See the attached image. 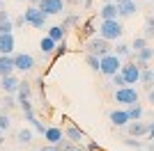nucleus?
<instances>
[{
  "instance_id": "obj_1",
  "label": "nucleus",
  "mask_w": 154,
  "mask_h": 151,
  "mask_svg": "<svg viewBox=\"0 0 154 151\" xmlns=\"http://www.w3.org/2000/svg\"><path fill=\"white\" fill-rule=\"evenodd\" d=\"M122 34H124V28L120 23V19H108L99 23V37H103L106 41H120Z\"/></svg>"
},
{
  "instance_id": "obj_2",
  "label": "nucleus",
  "mask_w": 154,
  "mask_h": 151,
  "mask_svg": "<svg viewBox=\"0 0 154 151\" xmlns=\"http://www.w3.org/2000/svg\"><path fill=\"white\" fill-rule=\"evenodd\" d=\"M23 19H26V25H32V28H37V30H44L48 16H46L37 5H28L26 12H23Z\"/></svg>"
},
{
  "instance_id": "obj_3",
  "label": "nucleus",
  "mask_w": 154,
  "mask_h": 151,
  "mask_svg": "<svg viewBox=\"0 0 154 151\" xmlns=\"http://www.w3.org/2000/svg\"><path fill=\"white\" fill-rule=\"evenodd\" d=\"M122 69V57L115 55V53H108V55L101 57V67H99V73L101 76H115L117 71Z\"/></svg>"
},
{
  "instance_id": "obj_4",
  "label": "nucleus",
  "mask_w": 154,
  "mask_h": 151,
  "mask_svg": "<svg viewBox=\"0 0 154 151\" xmlns=\"http://www.w3.org/2000/svg\"><path fill=\"white\" fill-rule=\"evenodd\" d=\"M115 103H122V105H134L138 103V89L134 85H124V87H115Z\"/></svg>"
},
{
  "instance_id": "obj_5",
  "label": "nucleus",
  "mask_w": 154,
  "mask_h": 151,
  "mask_svg": "<svg viewBox=\"0 0 154 151\" xmlns=\"http://www.w3.org/2000/svg\"><path fill=\"white\" fill-rule=\"evenodd\" d=\"M85 53H92V55H108V53H113V48H110V41H106L103 37H92L88 39V44H85Z\"/></svg>"
},
{
  "instance_id": "obj_6",
  "label": "nucleus",
  "mask_w": 154,
  "mask_h": 151,
  "mask_svg": "<svg viewBox=\"0 0 154 151\" xmlns=\"http://www.w3.org/2000/svg\"><path fill=\"white\" fill-rule=\"evenodd\" d=\"M19 105H21V110H23V117H26V121L28 124L32 126V128H35V131L37 133H42V135H44V124H42V121L37 119V117H35V110H32V103H30V99H26V101H19Z\"/></svg>"
},
{
  "instance_id": "obj_7",
  "label": "nucleus",
  "mask_w": 154,
  "mask_h": 151,
  "mask_svg": "<svg viewBox=\"0 0 154 151\" xmlns=\"http://www.w3.org/2000/svg\"><path fill=\"white\" fill-rule=\"evenodd\" d=\"M64 5H67L64 0H42L37 7L46 14V16H58V14L64 12Z\"/></svg>"
},
{
  "instance_id": "obj_8",
  "label": "nucleus",
  "mask_w": 154,
  "mask_h": 151,
  "mask_svg": "<svg viewBox=\"0 0 154 151\" xmlns=\"http://www.w3.org/2000/svg\"><path fill=\"white\" fill-rule=\"evenodd\" d=\"M14 67H16V71H21V73H28V71L35 69V57H32L30 53H16V55H14Z\"/></svg>"
},
{
  "instance_id": "obj_9",
  "label": "nucleus",
  "mask_w": 154,
  "mask_h": 151,
  "mask_svg": "<svg viewBox=\"0 0 154 151\" xmlns=\"http://www.w3.org/2000/svg\"><path fill=\"white\" fill-rule=\"evenodd\" d=\"M122 76H124V80H127V85H136V82H140V67L138 64H134V62H127V64H122Z\"/></svg>"
},
{
  "instance_id": "obj_10",
  "label": "nucleus",
  "mask_w": 154,
  "mask_h": 151,
  "mask_svg": "<svg viewBox=\"0 0 154 151\" xmlns=\"http://www.w3.org/2000/svg\"><path fill=\"white\" fill-rule=\"evenodd\" d=\"M19 82L21 80L16 76L9 73V76H2V78H0V87H2L5 94H16V92H19Z\"/></svg>"
},
{
  "instance_id": "obj_11",
  "label": "nucleus",
  "mask_w": 154,
  "mask_h": 151,
  "mask_svg": "<svg viewBox=\"0 0 154 151\" xmlns=\"http://www.w3.org/2000/svg\"><path fill=\"white\" fill-rule=\"evenodd\" d=\"M44 140L48 142V144H60V142L64 140V131H62V128H58V126H46Z\"/></svg>"
},
{
  "instance_id": "obj_12",
  "label": "nucleus",
  "mask_w": 154,
  "mask_h": 151,
  "mask_svg": "<svg viewBox=\"0 0 154 151\" xmlns=\"http://www.w3.org/2000/svg\"><path fill=\"white\" fill-rule=\"evenodd\" d=\"M108 119L113 126H117V128H127V124L131 121V117H129L127 110H113V112L108 114Z\"/></svg>"
},
{
  "instance_id": "obj_13",
  "label": "nucleus",
  "mask_w": 154,
  "mask_h": 151,
  "mask_svg": "<svg viewBox=\"0 0 154 151\" xmlns=\"http://www.w3.org/2000/svg\"><path fill=\"white\" fill-rule=\"evenodd\" d=\"M99 19L108 21V19H120V9H117V2L110 0V2H103L101 12H99Z\"/></svg>"
},
{
  "instance_id": "obj_14",
  "label": "nucleus",
  "mask_w": 154,
  "mask_h": 151,
  "mask_svg": "<svg viewBox=\"0 0 154 151\" xmlns=\"http://www.w3.org/2000/svg\"><path fill=\"white\" fill-rule=\"evenodd\" d=\"M117 2V9H120V16L127 19V16H134L138 12V2L136 0H115Z\"/></svg>"
},
{
  "instance_id": "obj_15",
  "label": "nucleus",
  "mask_w": 154,
  "mask_h": 151,
  "mask_svg": "<svg viewBox=\"0 0 154 151\" xmlns=\"http://www.w3.org/2000/svg\"><path fill=\"white\" fill-rule=\"evenodd\" d=\"M136 55V64L140 67V69H145L149 64V60H154V48L152 46H145V48H140L138 53H134Z\"/></svg>"
},
{
  "instance_id": "obj_16",
  "label": "nucleus",
  "mask_w": 154,
  "mask_h": 151,
  "mask_svg": "<svg viewBox=\"0 0 154 151\" xmlns=\"http://www.w3.org/2000/svg\"><path fill=\"white\" fill-rule=\"evenodd\" d=\"M127 133L131 135V138H145L147 135V124L145 121H129L127 124Z\"/></svg>"
},
{
  "instance_id": "obj_17",
  "label": "nucleus",
  "mask_w": 154,
  "mask_h": 151,
  "mask_svg": "<svg viewBox=\"0 0 154 151\" xmlns=\"http://www.w3.org/2000/svg\"><path fill=\"white\" fill-rule=\"evenodd\" d=\"M14 48H16L14 32H9V34H0V55H12Z\"/></svg>"
},
{
  "instance_id": "obj_18",
  "label": "nucleus",
  "mask_w": 154,
  "mask_h": 151,
  "mask_svg": "<svg viewBox=\"0 0 154 151\" xmlns=\"http://www.w3.org/2000/svg\"><path fill=\"white\" fill-rule=\"evenodd\" d=\"M14 71H16V67H14V55H0V78L14 73Z\"/></svg>"
},
{
  "instance_id": "obj_19",
  "label": "nucleus",
  "mask_w": 154,
  "mask_h": 151,
  "mask_svg": "<svg viewBox=\"0 0 154 151\" xmlns=\"http://www.w3.org/2000/svg\"><path fill=\"white\" fill-rule=\"evenodd\" d=\"M64 138L71 140L74 144H81V142L85 140V133L81 131L78 126H67V128H64Z\"/></svg>"
},
{
  "instance_id": "obj_20",
  "label": "nucleus",
  "mask_w": 154,
  "mask_h": 151,
  "mask_svg": "<svg viewBox=\"0 0 154 151\" xmlns=\"http://www.w3.org/2000/svg\"><path fill=\"white\" fill-rule=\"evenodd\" d=\"M55 46H58V41H55V39H51L48 34H46V37H42V41H39V50H42L44 55H53V53H55Z\"/></svg>"
},
{
  "instance_id": "obj_21",
  "label": "nucleus",
  "mask_w": 154,
  "mask_h": 151,
  "mask_svg": "<svg viewBox=\"0 0 154 151\" xmlns=\"http://www.w3.org/2000/svg\"><path fill=\"white\" fill-rule=\"evenodd\" d=\"M46 34H48L51 39H55V41L60 44V41H64V37H67V28H64V25H51Z\"/></svg>"
},
{
  "instance_id": "obj_22",
  "label": "nucleus",
  "mask_w": 154,
  "mask_h": 151,
  "mask_svg": "<svg viewBox=\"0 0 154 151\" xmlns=\"http://www.w3.org/2000/svg\"><path fill=\"white\" fill-rule=\"evenodd\" d=\"M97 30H99V28L94 25V19H88L83 23V28H81V37H83V39H92L97 34Z\"/></svg>"
},
{
  "instance_id": "obj_23",
  "label": "nucleus",
  "mask_w": 154,
  "mask_h": 151,
  "mask_svg": "<svg viewBox=\"0 0 154 151\" xmlns=\"http://www.w3.org/2000/svg\"><path fill=\"white\" fill-rule=\"evenodd\" d=\"M140 82L145 85V89H152V85H154V71L149 69V67H145V69L140 71Z\"/></svg>"
},
{
  "instance_id": "obj_24",
  "label": "nucleus",
  "mask_w": 154,
  "mask_h": 151,
  "mask_svg": "<svg viewBox=\"0 0 154 151\" xmlns=\"http://www.w3.org/2000/svg\"><path fill=\"white\" fill-rule=\"evenodd\" d=\"M30 94H32L30 82H28V80H21V82H19V92H16L19 101H26V99H30Z\"/></svg>"
},
{
  "instance_id": "obj_25",
  "label": "nucleus",
  "mask_w": 154,
  "mask_h": 151,
  "mask_svg": "<svg viewBox=\"0 0 154 151\" xmlns=\"http://www.w3.org/2000/svg\"><path fill=\"white\" fill-rule=\"evenodd\" d=\"M85 64H88L92 71H99V67H101V57H99V55H92V53H88V55H85Z\"/></svg>"
},
{
  "instance_id": "obj_26",
  "label": "nucleus",
  "mask_w": 154,
  "mask_h": 151,
  "mask_svg": "<svg viewBox=\"0 0 154 151\" xmlns=\"http://www.w3.org/2000/svg\"><path fill=\"white\" fill-rule=\"evenodd\" d=\"M127 112H129V117H131V121L143 119V108L138 105V103H134V105H127Z\"/></svg>"
},
{
  "instance_id": "obj_27",
  "label": "nucleus",
  "mask_w": 154,
  "mask_h": 151,
  "mask_svg": "<svg viewBox=\"0 0 154 151\" xmlns=\"http://www.w3.org/2000/svg\"><path fill=\"white\" fill-rule=\"evenodd\" d=\"M16 140H19L21 144H30L32 142V131L30 128H21V131L16 133Z\"/></svg>"
},
{
  "instance_id": "obj_28",
  "label": "nucleus",
  "mask_w": 154,
  "mask_h": 151,
  "mask_svg": "<svg viewBox=\"0 0 154 151\" xmlns=\"http://www.w3.org/2000/svg\"><path fill=\"white\" fill-rule=\"evenodd\" d=\"M113 53L115 55H120V57H129L134 50H131V46H127V44H122V41H117V46L113 48Z\"/></svg>"
},
{
  "instance_id": "obj_29",
  "label": "nucleus",
  "mask_w": 154,
  "mask_h": 151,
  "mask_svg": "<svg viewBox=\"0 0 154 151\" xmlns=\"http://www.w3.org/2000/svg\"><path fill=\"white\" fill-rule=\"evenodd\" d=\"M143 37L147 39H154V16H147V19H145V34H143Z\"/></svg>"
},
{
  "instance_id": "obj_30",
  "label": "nucleus",
  "mask_w": 154,
  "mask_h": 151,
  "mask_svg": "<svg viewBox=\"0 0 154 151\" xmlns=\"http://www.w3.org/2000/svg\"><path fill=\"white\" fill-rule=\"evenodd\" d=\"M16 103H19V101L14 99V94H7L5 99H2V110H5V112H7V110H12V108L16 105Z\"/></svg>"
},
{
  "instance_id": "obj_31",
  "label": "nucleus",
  "mask_w": 154,
  "mask_h": 151,
  "mask_svg": "<svg viewBox=\"0 0 154 151\" xmlns=\"http://www.w3.org/2000/svg\"><path fill=\"white\" fill-rule=\"evenodd\" d=\"M9 126H12V119H9V114L2 110V112H0V128L7 133V131H9Z\"/></svg>"
},
{
  "instance_id": "obj_32",
  "label": "nucleus",
  "mask_w": 154,
  "mask_h": 151,
  "mask_svg": "<svg viewBox=\"0 0 154 151\" xmlns=\"http://www.w3.org/2000/svg\"><path fill=\"white\" fill-rule=\"evenodd\" d=\"M9 32H14V19L0 23V34H9Z\"/></svg>"
},
{
  "instance_id": "obj_33",
  "label": "nucleus",
  "mask_w": 154,
  "mask_h": 151,
  "mask_svg": "<svg viewBox=\"0 0 154 151\" xmlns=\"http://www.w3.org/2000/svg\"><path fill=\"white\" fill-rule=\"evenodd\" d=\"M145 46H147V39H145V37H136L134 44H131V50H134V53H138V50L145 48Z\"/></svg>"
},
{
  "instance_id": "obj_34",
  "label": "nucleus",
  "mask_w": 154,
  "mask_h": 151,
  "mask_svg": "<svg viewBox=\"0 0 154 151\" xmlns=\"http://www.w3.org/2000/svg\"><path fill=\"white\" fill-rule=\"evenodd\" d=\"M110 78H113V85H115V87H124V85H127V80H124V76H122V71H117L115 76H110Z\"/></svg>"
},
{
  "instance_id": "obj_35",
  "label": "nucleus",
  "mask_w": 154,
  "mask_h": 151,
  "mask_svg": "<svg viewBox=\"0 0 154 151\" xmlns=\"http://www.w3.org/2000/svg\"><path fill=\"white\" fill-rule=\"evenodd\" d=\"M64 53H67V44H64V41H60V44L55 46V53H53V57H62Z\"/></svg>"
},
{
  "instance_id": "obj_36",
  "label": "nucleus",
  "mask_w": 154,
  "mask_h": 151,
  "mask_svg": "<svg viewBox=\"0 0 154 151\" xmlns=\"http://www.w3.org/2000/svg\"><path fill=\"white\" fill-rule=\"evenodd\" d=\"M58 149H60V151H71V149H74V142L64 138L62 142H60V144H58Z\"/></svg>"
},
{
  "instance_id": "obj_37",
  "label": "nucleus",
  "mask_w": 154,
  "mask_h": 151,
  "mask_svg": "<svg viewBox=\"0 0 154 151\" xmlns=\"http://www.w3.org/2000/svg\"><path fill=\"white\" fill-rule=\"evenodd\" d=\"M124 144H127V147H136V149H140V140H138V138H131V135H129V138L127 140H124Z\"/></svg>"
},
{
  "instance_id": "obj_38",
  "label": "nucleus",
  "mask_w": 154,
  "mask_h": 151,
  "mask_svg": "<svg viewBox=\"0 0 154 151\" xmlns=\"http://www.w3.org/2000/svg\"><path fill=\"white\" fill-rule=\"evenodd\" d=\"M76 21H78L76 16H67V21H64L62 25H64V28H67V30H69V28H71V25H74V23H76Z\"/></svg>"
},
{
  "instance_id": "obj_39",
  "label": "nucleus",
  "mask_w": 154,
  "mask_h": 151,
  "mask_svg": "<svg viewBox=\"0 0 154 151\" xmlns=\"http://www.w3.org/2000/svg\"><path fill=\"white\" fill-rule=\"evenodd\" d=\"M85 149H88V151H101V147L97 144V142H88V144H85Z\"/></svg>"
},
{
  "instance_id": "obj_40",
  "label": "nucleus",
  "mask_w": 154,
  "mask_h": 151,
  "mask_svg": "<svg viewBox=\"0 0 154 151\" xmlns=\"http://www.w3.org/2000/svg\"><path fill=\"white\" fill-rule=\"evenodd\" d=\"M12 19V14L7 12V9H0V23H2V21H9Z\"/></svg>"
},
{
  "instance_id": "obj_41",
  "label": "nucleus",
  "mask_w": 154,
  "mask_h": 151,
  "mask_svg": "<svg viewBox=\"0 0 154 151\" xmlns=\"http://www.w3.org/2000/svg\"><path fill=\"white\" fill-rule=\"evenodd\" d=\"M21 25H26V19H23V14H21L19 19H14V28H21Z\"/></svg>"
},
{
  "instance_id": "obj_42",
  "label": "nucleus",
  "mask_w": 154,
  "mask_h": 151,
  "mask_svg": "<svg viewBox=\"0 0 154 151\" xmlns=\"http://www.w3.org/2000/svg\"><path fill=\"white\" fill-rule=\"evenodd\" d=\"M39 151H60V149H58V144H46V147H42Z\"/></svg>"
},
{
  "instance_id": "obj_43",
  "label": "nucleus",
  "mask_w": 154,
  "mask_h": 151,
  "mask_svg": "<svg viewBox=\"0 0 154 151\" xmlns=\"http://www.w3.org/2000/svg\"><path fill=\"white\" fill-rule=\"evenodd\" d=\"M147 135L154 140V121H152V124H147Z\"/></svg>"
},
{
  "instance_id": "obj_44",
  "label": "nucleus",
  "mask_w": 154,
  "mask_h": 151,
  "mask_svg": "<svg viewBox=\"0 0 154 151\" xmlns=\"http://www.w3.org/2000/svg\"><path fill=\"white\" fill-rule=\"evenodd\" d=\"M147 99H149V103H152V108H154V89H149V94H147Z\"/></svg>"
},
{
  "instance_id": "obj_45",
  "label": "nucleus",
  "mask_w": 154,
  "mask_h": 151,
  "mask_svg": "<svg viewBox=\"0 0 154 151\" xmlns=\"http://www.w3.org/2000/svg\"><path fill=\"white\" fill-rule=\"evenodd\" d=\"M83 7H85V9H90V7H92V0H83Z\"/></svg>"
},
{
  "instance_id": "obj_46",
  "label": "nucleus",
  "mask_w": 154,
  "mask_h": 151,
  "mask_svg": "<svg viewBox=\"0 0 154 151\" xmlns=\"http://www.w3.org/2000/svg\"><path fill=\"white\" fill-rule=\"evenodd\" d=\"M64 2H74V5H83V0H64Z\"/></svg>"
},
{
  "instance_id": "obj_47",
  "label": "nucleus",
  "mask_w": 154,
  "mask_h": 151,
  "mask_svg": "<svg viewBox=\"0 0 154 151\" xmlns=\"http://www.w3.org/2000/svg\"><path fill=\"white\" fill-rule=\"evenodd\" d=\"M71 151H88V149H85V147H74Z\"/></svg>"
},
{
  "instance_id": "obj_48",
  "label": "nucleus",
  "mask_w": 154,
  "mask_h": 151,
  "mask_svg": "<svg viewBox=\"0 0 154 151\" xmlns=\"http://www.w3.org/2000/svg\"><path fill=\"white\" fill-rule=\"evenodd\" d=\"M2 138H5V131H2V128H0V144H2V142H5V140H2Z\"/></svg>"
},
{
  "instance_id": "obj_49",
  "label": "nucleus",
  "mask_w": 154,
  "mask_h": 151,
  "mask_svg": "<svg viewBox=\"0 0 154 151\" xmlns=\"http://www.w3.org/2000/svg\"><path fill=\"white\" fill-rule=\"evenodd\" d=\"M28 2H30V5H39V2H42V0H28Z\"/></svg>"
},
{
  "instance_id": "obj_50",
  "label": "nucleus",
  "mask_w": 154,
  "mask_h": 151,
  "mask_svg": "<svg viewBox=\"0 0 154 151\" xmlns=\"http://www.w3.org/2000/svg\"><path fill=\"white\" fill-rule=\"evenodd\" d=\"M0 9H5V2H2V0H0Z\"/></svg>"
},
{
  "instance_id": "obj_51",
  "label": "nucleus",
  "mask_w": 154,
  "mask_h": 151,
  "mask_svg": "<svg viewBox=\"0 0 154 151\" xmlns=\"http://www.w3.org/2000/svg\"><path fill=\"white\" fill-rule=\"evenodd\" d=\"M0 112H2V101H0Z\"/></svg>"
},
{
  "instance_id": "obj_52",
  "label": "nucleus",
  "mask_w": 154,
  "mask_h": 151,
  "mask_svg": "<svg viewBox=\"0 0 154 151\" xmlns=\"http://www.w3.org/2000/svg\"><path fill=\"white\" fill-rule=\"evenodd\" d=\"M19 2H28V0H19Z\"/></svg>"
},
{
  "instance_id": "obj_53",
  "label": "nucleus",
  "mask_w": 154,
  "mask_h": 151,
  "mask_svg": "<svg viewBox=\"0 0 154 151\" xmlns=\"http://www.w3.org/2000/svg\"><path fill=\"white\" fill-rule=\"evenodd\" d=\"M149 2H154V0H149Z\"/></svg>"
},
{
  "instance_id": "obj_54",
  "label": "nucleus",
  "mask_w": 154,
  "mask_h": 151,
  "mask_svg": "<svg viewBox=\"0 0 154 151\" xmlns=\"http://www.w3.org/2000/svg\"><path fill=\"white\" fill-rule=\"evenodd\" d=\"M152 16H154V14H152Z\"/></svg>"
}]
</instances>
